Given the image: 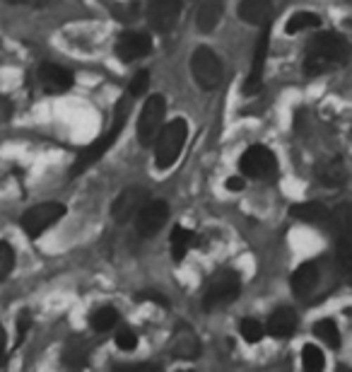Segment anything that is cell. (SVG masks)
Returning <instances> with one entry per match:
<instances>
[{"label": "cell", "mask_w": 352, "mask_h": 372, "mask_svg": "<svg viewBox=\"0 0 352 372\" xmlns=\"http://www.w3.org/2000/svg\"><path fill=\"white\" fill-rule=\"evenodd\" d=\"M130 106H133V99H130V97L118 99L116 111H113L111 128L104 135H99V138H96L92 145H87V148H84L80 155H77L75 165L70 167V177H80L84 169H89L94 162H99L101 157H104L106 152L113 148V143L118 140V135H121L123 128H126V118L130 116Z\"/></svg>", "instance_id": "1"}, {"label": "cell", "mask_w": 352, "mask_h": 372, "mask_svg": "<svg viewBox=\"0 0 352 372\" xmlns=\"http://www.w3.org/2000/svg\"><path fill=\"white\" fill-rule=\"evenodd\" d=\"M348 51L350 46L345 42V37H340L336 32L321 34L309 46V54L304 58V73L306 75H321L333 63H340V61L348 58Z\"/></svg>", "instance_id": "2"}, {"label": "cell", "mask_w": 352, "mask_h": 372, "mask_svg": "<svg viewBox=\"0 0 352 372\" xmlns=\"http://www.w3.org/2000/svg\"><path fill=\"white\" fill-rule=\"evenodd\" d=\"M189 138V123L184 118H174L167 126H162L160 135L155 140V165L157 169H169L176 165L181 150Z\"/></svg>", "instance_id": "3"}, {"label": "cell", "mask_w": 352, "mask_h": 372, "mask_svg": "<svg viewBox=\"0 0 352 372\" xmlns=\"http://www.w3.org/2000/svg\"><path fill=\"white\" fill-rule=\"evenodd\" d=\"M191 73L198 87L218 89L222 82V63L208 46H198L191 56Z\"/></svg>", "instance_id": "4"}, {"label": "cell", "mask_w": 352, "mask_h": 372, "mask_svg": "<svg viewBox=\"0 0 352 372\" xmlns=\"http://www.w3.org/2000/svg\"><path fill=\"white\" fill-rule=\"evenodd\" d=\"M63 216H65L63 203H56V201L39 203V206L25 211V216H22V230H25L32 240H37V237H42L49 228H54Z\"/></svg>", "instance_id": "5"}, {"label": "cell", "mask_w": 352, "mask_h": 372, "mask_svg": "<svg viewBox=\"0 0 352 372\" xmlns=\"http://www.w3.org/2000/svg\"><path fill=\"white\" fill-rule=\"evenodd\" d=\"M164 111H167V101H164L162 94H150V99L145 101L143 111H140L138 118V140L140 145H150L157 140V135L162 131V118Z\"/></svg>", "instance_id": "6"}, {"label": "cell", "mask_w": 352, "mask_h": 372, "mask_svg": "<svg viewBox=\"0 0 352 372\" xmlns=\"http://www.w3.org/2000/svg\"><path fill=\"white\" fill-rule=\"evenodd\" d=\"M239 169L244 177L268 179L277 172V157L265 145H251L239 160Z\"/></svg>", "instance_id": "7"}, {"label": "cell", "mask_w": 352, "mask_h": 372, "mask_svg": "<svg viewBox=\"0 0 352 372\" xmlns=\"http://www.w3.org/2000/svg\"><path fill=\"white\" fill-rule=\"evenodd\" d=\"M239 295V278L232 271H222L218 273L210 285L206 287V295H203V307L206 309H215L222 307V304H230L234 297Z\"/></svg>", "instance_id": "8"}, {"label": "cell", "mask_w": 352, "mask_h": 372, "mask_svg": "<svg viewBox=\"0 0 352 372\" xmlns=\"http://www.w3.org/2000/svg\"><path fill=\"white\" fill-rule=\"evenodd\" d=\"M147 203H150V194L143 186H130V189H123L111 203V216L116 223H128V220L138 218V213Z\"/></svg>", "instance_id": "9"}, {"label": "cell", "mask_w": 352, "mask_h": 372, "mask_svg": "<svg viewBox=\"0 0 352 372\" xmlns=\"http://www.w3.org/2000/svg\"><path fill=\"white\" fill-rule=\"evenodd\" d=\"M179 13H181V0H150V8H147V17H150L152 30L162 34L174 30Z\"/></svg>", "instance_id": "10"}, {"label": "cell", "mask_w": 352, "mask_h": 372, "mask_svg": "<svg viewBox=\"0 0 352 372\" xmlns=\"http://www.w3.org/2000/svg\"><path fill=\"white\" fill-rule=\"evenodd\" d=\"M169 218V206L164 201H150L143 211L135 218V225H138V232L143 237H152L157 235L164 228Z\"/></svg>", "instance_id": "11"}, {"label": "cell", "mask_w": 352, "mask_h": 372, "mask_svg": "<svg viewBox=\"0 0 352 372\" xmlns=\"http://www.w3.org/2000/svg\"><path fill=\"white\" fill-rule=\"evenodd\" d=\"M268 39H270V27L268 22L263 25V32H260L256 49H253V66L251 73L246 78V85H244V92L246 94H256L260 89V78H263V68H265V56H268Z\"/></svg>", "instance_id": "12"}, {"label": "cell", "mask_w": 352, "mask_h": 372, "mask_svg": "<svg viewBox=\"0 0 352 372\" xmlns=\"http://www.w3.org/2000/svg\"><path fill=\"white\" fill-rule=\"evenodd\" d=\"M150 49H152V42L143 32H123L116 42V56L121 61H126V63L128 61L143 58V56L150 54Z\"/></svg>", "instance_id": "13"}, {"label": "cell", "mask_w": 352, "mask_h": 372, "mask_svg": "<svg viewBox=\"0 0 352 372\" xmlns=\"http://www.w3.org/2000/svg\"><path fill=\"white\" fill-rule=\"evenodd\" d=\"M169 351H172L174 358L179 360H193L198 358V353H201V341H198V336L193 334L191 326H176V331L172 334V341H169Z\"/></svg>", "instance_id": "14"}, {"label": "cell", "mask_w": 352, "mask_h": 372, "mask_svg": "<svg viewBox=\"0 0 352 372\" xmlns=\"http://www.w3.org/2000/svg\"><path fill=\"white\" fill-rule=\"evenodd\" d=\"M39 80H42L44 89L46 92H68V89L73 87V73L65 70L63 66H56V63H44L42 68H39Z\"/></svg>", "instance_id": "15"}, {"label": "cell", "mask_w": 352, "mask_h": 372, "mask_svg": "<svg viewBox=\"0 0 352 372\" xmlns=\"http://www.w3.org/2000/svg\"><path fill=\"white\" fill-rule=\"evenodd\" d=\"M265 329H268V334L275 338H289L294 334V329H297V314H294L289 307L275 309V312L270 314Z\"/></svg>", "instance_id": "16"}, {"label": "cell", "mask_w": 352, "mask_h": 372, "mask_svg": "<svg viewBox=\"0 0 352 372\" xmlns=\"http://www.w3.org/2000/svg\"><path fill=\"white\" fill-rule=\"evenodd\" d=\"M222 20V0H203L196 13V27L198 32L210 34Z\"/></svg>", "instance_id": "17"}, {"label": "cell", "mask_w": 352, "mask_h": 372, "mask_svg": "<svg viewBox=\"0 0 352 372\" xmlns=\"http://www.w3.org/2000/svg\"><path fill=\"white\" fill-rule=\"evenodd\" d=\"M316 283H319V266L311 261L302 264V266L292 273V278H289L292 292H297V295H309L316 287Z\"/></svg>", "instance_id": "18"}, {"label": "cell", "mask_w": 352, "mask_h": 372, "mask_svg": "<svg viewBox=\"0 0 352 372\" xmlns=\"http://www.w3.org/2000/svg\"><path fill=\"white\" fill-rule=\"evenodd\" d=\"M289 216L302 220V223H309V225H326L331 220V213H328L326 206L321 203H297V206L289 208Z\"/></svg>", "instance_id": "19"}, {"label": "cell", "mask_w": 352, "mask_h": 372, "mask_svg": "<svg viewBox=\"0 0 352 372\" xmlns=\"http://www.w3.org/2000/svg\"><path fill=\"white\" fill-rule=\"evenodd\" d=\"M270 0H241L239 5V15L244 22L249 25H265L270 17Z\"/></svg>", "instance_id": "20"}, {"label": "cell", "mask_w": 352, "mask_h": 372, "mask_svg": "<svg viewBox=\"0 0 352 372\" xmlns=\"http://www.w3.org/2000/svg\"><path fill=\"white\" fill-rule=\"evenodd\" d=\"M345 177H348V172H345L343 160H338V157L323 162V165L319 167V179L323 186H343Z\"/></svg>", "instance_id": "21"}, {"label": "cell", "mask_w": 352, "mask_h": 372, "mask_svg": "<svg viewBox=\"0 0 352 372\" xmlns=\"http://www.w3.org/2000/svg\"><path fill=\"white\" fill-rule=\"evenodd\" d=\"M169 242H172L174 261H181V259L189 254L191 247L196 244V235H193L191 230L181 228V225H176V228L172 230V237H169Z\"/></svg>", "instance_id": "22"}, {"label": "cell", "mask_w": 352, "mask_h": 372, "mask_svg": "<svg viewBox=\"0 0 352 372\" xmlns=\"http://www.w3.org/2000/svg\"><path fill=\"white\" fill-rule=\"evenodd\" d=\"M319 25H321L319 15H314V13H294L287 20L285 32L287 34H299V32H306V30H316Z\"/></svg>", "instance_id": "23"}, {"label": "cell", "mask_w": 352, "mask_h": 372, "mask_svg": "<svg viewBox=\"0 0 352 372\" xmlns=\"http://www.w3.org/2000/svg\"><path fill=\"white\" fill-rule=\"evenodd\" d=\"M314 331L326 346H331V348L340 346V331H338V324L333 319H319L314 324Z\"/></svg>", "instance_id": "24"}, {"label": "cell", "mask_w": 352, "mask_h": 372, "mask_svg": "<svg viewBox=\"0 0 352 372\" xmlns=\"http://www.w3.org/2000/svg\"><path fill=\"white\" fill-rule=\"evenodd\" d=\"M92 329L99 331V334H104V331H111L113 326L118 324V312L113 307H99L96 312L92 314Z\"/></svg>", "instance_id": "25"}, {"label": "cell", "mask_w": 352, "mask_h": 372, "mask_svg": "<svg viewBox=\"0 0 352 372\" xmlns=\"http://www.w3.org/2000/svg\"><path fill=\"white\" fill-rule=\"evenodd\" d=\"M302 365L304 370H323L326 368V358H323V351L311 343H306L302 348Z\"/></svg>", "instance_id": "26"}, {"label": "cell", "mask_w": 352, "mask_h": 372, "mask_svg": "<svg viewBox=\"0 0 352 372\" xmlns=\"http://www.w3.org/2000/svg\"><path fill=\"white\" fill-rule=\"evenodd\" d=\"M239 331H241V336H244V341L246 343H258L268 329H263V324L256 321V319H244L239 324Z\"/></svg>", "instance_id": "27"}, {"label": "cell", "mask_w": 352, "mask_h": 372, "mask_svg": "<svg viewBox=\"0 0 352 372\" xmlns=\"http://www.w3.org/2000/svg\"><path fill=\"white\" fill-rule=\"evenodd\" d=\"M15 268V249L8 242H0V283L13 273Z\"/></svg>", "instance_id": "28"}, {"label": "cell", "mask_w": 352, "mask_h": 372, "mask_svg": "<svg viewBox=\"0 0 352 372\" xmlns=\"http://www.w3.org/2000/svg\"><path fill=\"white\" fill-rule=\"evenodd\" d=\"M147 87H150V73L138 70L133 80H130V97H140V94H145Z\"/></svg>", "instance_id": "29"}, {"label": "cell", "mask_w": 352, "mask_h": 372, "mask_svg": "<svg viewBox=\"0 0 352 372\" xmlns=\"http://www.w3.org/2000/svg\"><path fill=\"white\" fill-rule=\"evenodd\" d=\"M116 346L121 348V351H135L138 348V334H135L133 329H123L116 334Z\"/></svg>", "instance_id": "30"}, {"label": "cell", "mask_w": 352, "mask_h": 372, "mask_svg": "<svg viewBox=\"0 0 352 372\" xmlns=\"http://www.w3.org/2000/svg\"><path fill=\"white\" fill-rule=\"evenodd\" d=\"M30 326H32L30 312H22L20 317H17V343H22V338H25L27 331H30Z\"/></svg>", "instance_id": "31"}, {"label": "cell", "mask_w": 352, "mask_h": 372, "mask_svg": "<svg viewBox=\"0 0 352 372\" xmlns=\"http://www.w3.org/2000/svg\"><path fill=\"white\" fill-rule=\"evenodd\" d=\"M140 300H147V302H157V304H167V300H164L162 295H157V292H152V290H145L143 295H140Z\"/></svg>", "instance_id": "32"}, {"label": "cell", "mask_w": 352, "mask_h": 372, "mask_svg": "<svg viewBox=\"0 0 352 372\" xmlns=\"http://www.w3.org/2000/svg\"><path fill=\"white\" fill-rule=\"evenodd\" d=\"M244 184H246V182H244V177H230V179H227V189H230V191H241Z\"/></svg>", "instance_id": "33"}, {"label": "cell", "mask_w": 352, "mask_h": 372, "mask_svg": "<svg viewBox=\"0 0 352 372\" xmlns=\"http://www.w3.org/2000/svg\"><path fill=\"white\" fill-rule=\"evenodd\" d=\"M27 3H30V5H49L51 0H27Z\"/></svg>", "instance_id": "34"}, {"label": "cell", "mask_w": 352, "mask_h": 372, "mask_svg": "<svg viewBox=\"0 0 352 372\" xmlns=\"http://www.w3.org/2000/svg\"><path fill=\"white\" fill-rule=\"evenodd\" d=\"M3 355H5V351H3V343H0V363H3Z\"/></svg>", "instance_id": "35"}, {"label": "cell", "mask_w": 352, "mask_h": 372, "mask_svg": "<svg viewBox=\"0 0 352 372\" xmlns=\"http://www.w3.org/2000/svg\"><path fill=\"white\" fill-rule=\"evenodd\" d=\"M8 3H27V0H8Z\"/></svg>", "instance_id": "36"}, {"label": "cell", "mask_w": 352, "mask_h": 372, "mask_svg": "<svg viewBox=\"0 0 352 372\" xmlns=\"http://www.w3.org/2000/svg\"><path fill=\"white\" fill-rule=\"evenodd\" d=\"M348 271H350V283H352V266H350Z\"/></svg>", "instance_id": "37"}]
</instances>
